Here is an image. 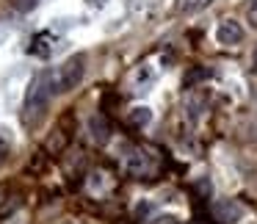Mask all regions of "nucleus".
Listing matches in <instances>:
<instances>
[{
  "mask_svg": "<svg viewBox=\"0 0 257 224\" xmlns=\"http://www.w3.org/2000/svg\"><path fill=\"white\" fill-rule=\"evenodd\" d=\"M53 94V75L50 72H39L34 80H31L28 91H25V122L34 125L45 117L47 102H50Z\"/></svg>",
  "mask_w": 257,
  "mask_h": 224,
  "instance_id": "nucleus-1",
  "label": "nucleus"
},
{
  "mask_svg": "<svg viewBox=\"0 0 257 224\" xmlns=\"http://www.w3.org/2000/svg\"><path fill=\"white\" fill-rule=\"evenodd\" d=\"M83 75H86V58H83V56L67 58V61L61 64V69H58V83H56V89H58V91H72L75 86H80Z\"/></svg>",
  "mask_w": 257,
  "mask_h": 224,
  "instance_id": "nucleus-2",
  "label": "nucleus"
},
{
  "mask_svg": "<svg viewBox=\"0 0 257 224\" xmlns=\"http://www.w3.org/2000/svg\"><path fill=\"white\" fill-rule=\"evenodd\" d=\"M152 158L147 155L144 150H130V155H127V163H124V169H127L130 174H136V177H147V174L152 172Z\"/></svg>",
  "mask_w": 257,
  "mask_h": 224,
  "instance_id": "nucleus-3",
  "label": "nucleus"
},
{
  "mask_svg": "<svg viewBox=\"0 0 257 224\" xmlns=\"http://www.w3.org/2000/svg\"><path fill=\"white\" fill-rule=\"evenodd\" d=\"M216 39H218V45H238V42L243 39V28H240V23H235V20H224L216 28Z\"/></svg>",
  "mask_w": 257,
  "mask_h": 224,
  "instance_id": "nucleus-4",
  "label": "nucleus"
},
{
  "mask_svg": "<svg viewBox=\"0 0 257 224\" xmlns=\"http://www.w3.org/2000/svg\"><path fill=\"white\" fill-rule=\"evenodd\" d=\"M213 216L218 221H238L243 216V207L232 199H218V202H213Z\"/></svg>",
  "mask_w": 257,
  "mask_h": 224,
  "instance_id": "nucleus-5",
  "label": "nucleus"
},
{
  "mask_svg": "<svg viewBox=\"0 0 257 224\" xmlns=\"http://www.w3.org/2000/svg\"><path fill=\"white\" fill-rule=\"evenodd\" d=\"M89 133H91V139H94V144H105V141L111 139V125H108V119L102 117V114H94V117L89 119Z\"/></svg>",
  "mask_w": 257,
  "mask_h": 224,
  "instance_id": "nucleus-6",
  "label": "nucleus"
},
{
  "mask_svg": "<svg viewBox=\"0 0 257 224\" xmlns=\"http://www.w3.org/2000/svg\"><path fill=\"white\" fill-rule=\"evenodd\" d=\"M127 119H130V125H136V128H147V125L152 122V111L147 105H136L133 111L127 114Z\"/></svg>",
  "mask_w": 257,
  "mask_h": 224,
  "instance_id": "nucleus-7",
  "label": "nucleus"
},
{
  "mask_svg": "<svg viewBox=\"0 0 257 224\" xmlns=\"http://www.w3.org/2000/svg\"><path fill=\"white\" fill-rule=\"evenodd\" d=\"M207 6H210V0H180V9H183L185 14H196Z\"/></svg>",
  "mask_w": 257,
  "mask_h": 224,
  "instance_id": "nucleus-8",
  "label": "nucleus"
},
{
  "mask_svg": "<svg viewBox=\"0 0 257 224\" xmlns=\"http://www.w3.org/2000/svg\"><path fill=\"white\" fill-rule=\"evenodd\" d=\"M9 3H12V9L20 12V14H28V12H34V9L39 6V0H9Z\"/></svg>",
  "mask_w": 257,
  "mask_h": 224,
  "instance_id": "nucleus-9",
  "label": "nucleus"
},
{
  "mask_svg": "<svg viewBox=\"0 0 257 224\" xmlns=\"http://www.w3.org/2000/svg\"><path fill=\"white\" fill-rule=\"evenodd\" d=\"M246 20H249L251 28H257V0H251L249 9H246Z\"/></svg>",
  "mask_w": 257,
  "mask_h": 224,
  "instance_id": "nucleus-10",
  "label": "nucleus"
},
{
  "mask_svg": "<svg viewBox=\"0 0 257 224\" xmlns=\"http://www.w3.org/2000/svg\"><path fill=\"white\" fill-rule=\"evenodd\" d=\"M6 158H9V141L3 139V136H0V163L6 161Z\"/></svg>",
  "mask_w": 257,
  "mask_h": 224,
  "instance_id": "nucleus-11",
  "label": "nucleus"
},
{
  "mask_svg": "<svg viewBox=\"0 0 257 224\" xmlns=\"http://www.w3.org/2000/svg\"><path fill=\"white\" fill-rule=\"evenodd\" d=\"M196 191L205 194V196H210V185H207V180H199V183H196Z\"/></svg>",
  "mask_w": 257,
  "mask_h": 224,
  "instance_id": "nucleus-12",
  "label": "nucleus"
},
{
  "mask_svg": "<svg viewBox=\"0 0 257 224\" xmlns=\"http://www.w3.org/2000/svg\"><path fill=\"white\" fill-rule=\"evenodd\" d=\"M136 213H139V216H144V213L150 216V213H152V205H147V202H144V205H139V210H136Z\"/></svg>",
  "mask_w": 257,
  "mask_h": 224,
  "instance_id": "nucleus-13",
  "label": "nucleus"
},
{
  "mask_svg": "<svg viewBox=\"0 0 257 224\" xmlns=\"http://www.w3.org/2000/svg\"><path fill=\"white\" fill-rule=\"evenodd\" d=\"M251 72L257 75V45H254V50H251Z\"/></svg>",
  "mask_w": 257,
  "mask_h": 224,
  "instance_id": "nucleus-14",
  "label": "nucleus"
},
{
  "mask_svg": "<svg viewBox=\"0 0 257 224\" xmlns=\"http://www.w3.org/2000/svg\"><path fill=\"white\" fill-rule=\"evenodd\" d=\"M89 3H91V6H97V9H100V6H105V0H89Z\"/></svg>",
  "mask_w": 257,
  "mask_h": 224,
  "instance_id": "nucleus-15",
  "label": "nucleus"
}]
</instances>
